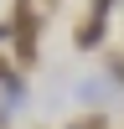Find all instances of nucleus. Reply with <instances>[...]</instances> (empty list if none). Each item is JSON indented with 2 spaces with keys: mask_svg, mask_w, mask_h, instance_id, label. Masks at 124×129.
<instances>
[{
  "mask_svg": "<svg viewBox=\"0 0 124 129\" xmlns=\"http://www.w3.org/2000/svg\"><path fill=\"white\" fill-rule=\"evenodd\" d=\"M114 5H119V0H88V10H83L78 26H72V47H78V52H98L103 41H109Z\"/></svg>",
  "mask_w": 124,
  "mask_h": 129,
  "instance_id": "f257e3e1",
  "label": "nucleus"
},
{
  "mask_svg": "<svg viewBox=\"0 0 124 129\" xmlns=\"http://www.w3.org/2000/svg\"><path fill=\"white\" fill-rule=\"evenodd\" d=\"M67 129H109V119H103V114H78Z\"/></svg>",
  "mask_w": 124,
  "mask_h": 129,
  "instance_id": "f03ea898",
  "label": "nucleus"
}]
</instances>
